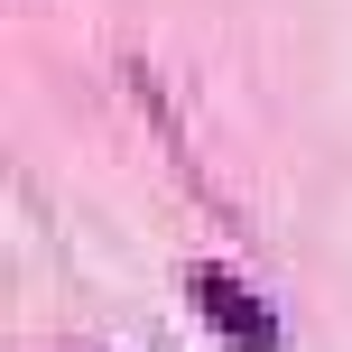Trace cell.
Returning <instances> with one entry per match:
<instances>
[{
    "mask_svg": "<svg viewBox=\"0 0 352 352\" xmlns=\"http://www.w3.org/2000/svg\"><path fill=\"white\" fill-rule=\"evenodd\" d=\"M186 287H195V306H204V316L223 324L232 343H250V352H269V343H278V316H269V306L250 297V287L232 278L223 260H195V269H186Z\"/></svg>",
    "mask_w": 352,
    "mask_h": 352,
    "instance_id": "obj_1",
    "label": "cell"
}]
</instances>
